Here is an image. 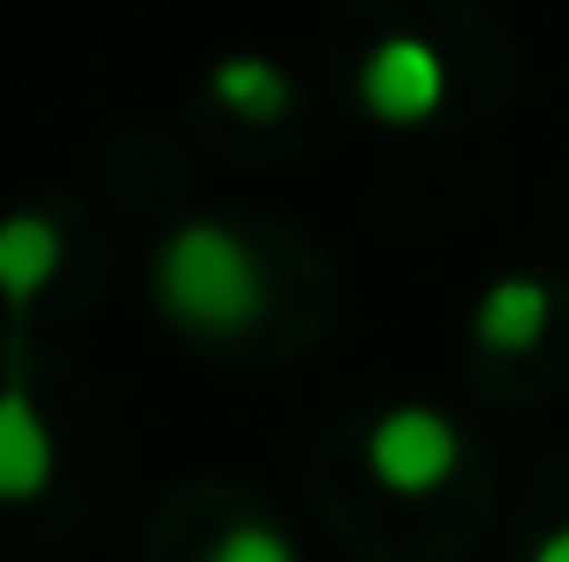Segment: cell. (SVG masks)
I'll return each mask as SVG.
<instances>
[{
    "label": "cell",
    "instance_id": "cell-6",
    "mask_svg": "<svg viewBox=\"0 0 569 562\" xmlns=\"http://www.w3.org/2000/svg\"><path fill=\"white\" fill-rule=\"evenodd\" d=\"M58 260H66V239L43 210H14L0 217V303L29 310L43 289L58 281Z\"/></svg>",
    "mask_w": 569,
    "mask_h": 562
},
{
    "label": "cell",
    "instance_id": "cell-4",
    "mask_svg": "<svg viewBox=\"0 0 569 562\" xmlns=\"http://www.w3.org/2000/svg\"><path fill=\"white\" fill-rule=\"evenodd\" d=\"M58 476V440L43 425L37 397H29L22 368L0 375V505H29Z\"/></svg>",
    "mask_w": 569,
    "mask_h": 562
},
{
    "label": "cell",
    "instance_id": "cell-9",
    "mask_svg": "<svg viewBox=\"0 0 569 562\" xmlns=\"http://www.w3.org/2000/svg\"><path fill=\"white\" fill-rule=\"evenodd\" d=\"M527 562H569V520H562V526H548V534L533 541V555H527Z\"/></svg>",
    "mask_w": 569,
    "mask_h": 562
},
{
    "label": "cell",
    "instance_id": "cell-2",
    "mask_svg": "<svg viewBox=\"0 0 569 562\" xmlns=\"http://www.w3.org/2000/svg\"><path fill=\"white\" fill-rule=\"evenodd\" d=\"M361 462L389 498H432L461 469V425L440 404H389L368 419Z\"/></svg>",
    "mask_w": 569,
    "mask_h": 562
},
{
    "label": "cell",
    "instance_id": "cell-5",
    "mask_svg": "<svg viewBox=\"0 0 569 562\" xmlns=\"http://www.w3.org/2000/svg\"><path fill=\"white\" fill-rule=\"evenodd\" d=\"M548 324H556V281L541 274H498L469 310L476 347L490 353H533L548 339Z\"/></svg>",
    "mask_w": 569,
    "mask_h": 562
},
{
    "label": "cell",
    "instance_id": "cell-1",
    "mask_svg": "<svg viewBox=\"0 0 569 562\" xmlns=\"http://www.w3.org/2000/svg\"><path fill=\"white\" fill-rule=\"evenodd\" d=\"M152 303L194 339H238L267 318V268L231 224L188 217L152 253Z\"/></svg>",
    "mask_w": 569,
    "mask_h": 562
},
{
    "label": "cell",
    "instance_id": "cell-7",
    "mask_svg": "<svg viewBox=\"0 0 569 562\" xmlns=\"http://www.w3.org/2000/svg\"><path fill=\"white\" fill-rule=\"evenodd\" d=\"M209 94H217L231 116H246V123H274V116H289L296 87H289V72H281L274 58L231 51V58H217V66H209Z\"/></svg>",
    "mask_w": 569,
    "mask_h": 562
},
{
    "label": "cell",
    "instance_id": "cell-8",
    "mask_svg": "<svg viewBox=\"0 0 569 562\" xmlns=\"http://www.w3.org/2000/svg\"><path fill=\"white\" fill-rule=\"evenodd\" d=\"M202 562H303L296 555V541L281 534V526H267V520H238V526H223L217 541H209V555Z\"/></svg>",
    "mask_w": 569,
    "mask_h": 562
},
{
    "label": "cell",
    "instance_id": "cell-3",
    "mask_svg": "<svg viewBox=\"0 0 569 562\" xmlns=\"http://www.w3.org/2000/svg\"><path fill=\"white\" fill-rule=\"evenodd\" d=\"M447 51L432 37H418V29H389L361 51V66H353V94H361V109L376 116L389 130H418L432 123V116L447 109Z\"/></svg>",
    "mask_w": 569,
    "mask_h": 562
}]
</instances>
